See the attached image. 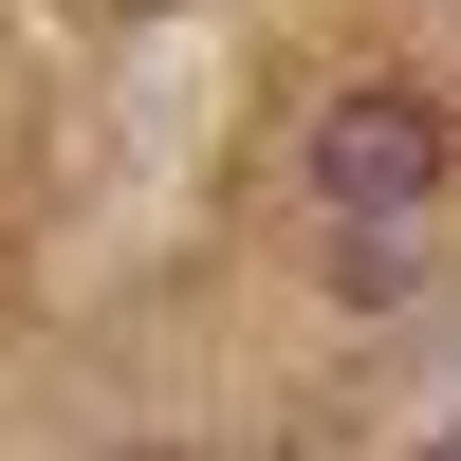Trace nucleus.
Segmentation results:
<instances>
[{
    "label": "nucleus",
    "mask_w": 461,
    "mask_h": 461,
    "mask_svg": "<svg viewBox=\"0 0 461 461\" xmlns=\"http://www.w3.org/2000/svg\"><path fill=\"white\" fill-rule=\"evenodd\" d=\"M425 185H443V93L369 74V93L314 111V203L332 221H425Z\"/></svg>",
    "instance_id": "obj_1"
},
{
    "label": "nucleus",
    "mask_w": 461,
    "mask_h": 461,
    "mask_svg": "<svg viewBox=\"0 0 461 461\" xmlns=\"http://www.w3.org/2000/svg\"><path fill=\"white\" fill-rule=\"evenodd\" d=\"M425 277V221H332V295H406Z\"/></svg>",
    "instance_id": "obj_2"
}]
</instances>
